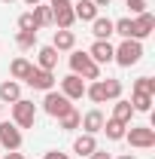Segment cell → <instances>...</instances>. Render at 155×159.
Instances as JSON below:
<instances>
[{"label":"cell","mask_w":155,"mask_h":159,"mask_svg":"<svg viewBox=\"0 0 155 159\" xmlns=\"http://www.w3.org/2000/svg\"><path fill=\"white\" fill-rule=\"evenodd\" d=\"M88 159H113V156H110L107 150H100V147H97V150H94V153H91V156H88Z\"/></svg>","instance_id":"obj_31"},{"label":"cell","mask_w":155,"mask_h":159,"mask_svg":"<svg viewBox=\"0 0 155 159\" xmlns=\"http://www.w3.org/2000/svg\"><path fill=\"white\" fill-rule=\"evenodd\" d=\"M91 3H94L97 9H100V6H110V3H113V0H91Z\"/></svg>","instance_id":"obj_34"},{"label":"cell","mask_w":155,"mask_h":159,"mask_svg":"<svg viewBox=\"0 0 155 159\" xmlns=\"http://www.w3.org/2000/svg\"><path fill=\"white\" fill-rule=\"evenodd\" d=\"M12 122L19 129H34V122H37V104L27 101V98H19L12 104Z\"/></svg>","instance_id":"obj_4"},{"label":"cell","mask_w":155,"mask_h":159,"mask_svg":"<svg viewBox=\"0 0 155 159\" xmlns=\"http://www.w3.org/2000/svg\"><path fill=\"white\" fill-rule=\"evenodd\" d=\"M0 3H15V0H0Z\"/></svg>","instance_id":"obj_37"},{"label":"cell","mask_w":155,"mask_h":159,"mask_svg":"<svg viewBox=\"0 0 155 159\" xmlns=\"http://www.w3.org/2000/svg\"><path fill=\"white\" fill-rule=\"evenodd\" d=\"M125 141L134 150H152L155 147V129L152 125H128L125 129Z\"/></svg>","instance_id":"obj_3"},{"label":"cell","mask_w":155,"mask_h":159,"mask_svg":"<svg viewBox=\"0 0 155 159\" xmlns=\"http://www.w3.org/2000/svg\"><path fill=\"white\" fill-rule=\"evenodd\" d=\"M52 46H55L58 52H70V49L76 46V34H73V31H55Z\"/></svg>","instance_id":"obj_18"},{"label":"cell","mask_w":155,"mask_h":159,"mask_svg":"<svg viewBox=\"0 0 155 159\" xmlns=\"http://www.w3.org/2000/svg\"><path fill=\"white\" fill-rule=\"evenodd\" d=\"M140 58H143V43L140 40H122L113 52V61L119 67H134V64H140Z\"/></svg>","instance_id":"obj_2"},{"label":"cell","mask_w":155,"mask_h":159,"mask_svg":"<svg viewBox=\"0 0 155 159\" xmlns=\"http://www.w3.org/2000/svg\"><path fill=\"white\" fill-rule=\"evenodd\" d=\"M91 34H94V40H110L113 37V19L97 16V19L91 21Z\"/></svg>","instance_id":"obj_19"},{"label":"cell","mask_w":155,"mask_h":159,"mask_svg":"<svg viewBox=\"0 0 155 159\" xmlns=\"http://www.w3.org/2000/svg\"><path fill=\"white\" fill-rule=\"evenodd\" d=\"M3 159H24V156H21L19 150H9V153H6V156H3Z\"/></svg>","instance_id":"obj_33"},{"label":"cell","mask_w":155,"mask_h":159,"mask_svg":"<svg viewBox=\"0 0 155 159\" xmlns=\"http://www.w3.org/2000/svg\"><path fill=\"white\" fill-rule=\"evenodd\" d=\"M73 21H76V16H73V3H70V6H61V9H52V25H55L58 31H70Z\"/></svg>","instance_id":"obj_12"},{"label":"cell","mask_w":155,"mask_h":159,"mask_svg":"<svg viewBox=\"0 0 155 159\" xmlns=\"http://www.w3.org/2000/svg\"><path fill=\"white\" fill-rule=\"evenodd\" d=\"M152 31H155V16H152V12H140V16H134V40L149 37Z\"/></svg>","instance_id":"obj_11"},{"label":"cell","mask_w":155,"mask_h":159,"mask_svg":"<svg viewBox=\"0 0 155 159\" xmlns=\"http://www.w3.org/2000/svg\"><path fill=\"white\" fill-rule=\"evenodd\" d=\"M70 3H73V0H49V6H52V9H61V6H70Z\"/></svg>","instance_id":"obj_32"},{"label":"cell","mask_w":155,"mask_h":159,"mask_svg":"<svg viewBox=\"0 0 155 159\" xmlns=\"http://www.w3.org/2000/svg\"><path fill=\"white\" fill-rule=\"evenodd\" d=\"M61 95H64V98H70V101H79L82 95H85V80L76 77V74L64 77V80H61Z\"/></svg>","instance_id":"obj_8"},{"label":"cell","mask_w":155,"mask_h":159,"mask_svg":"<svg viewBox=\"0 0 155 159\" xmlns=\"http://www.w3.org/2000/svg\"><path fill=\"white\" fill-rule=\"evenodd\" d=\"M37 67H43V70H55V67H58V49H55V46H40Z\"/></svg>","instance_id":"obj_14"},{"label":"cell","mask_w":155,"mask_h":159,"mask_svg":"<svg viewBox=\"0 0 155 159\" xmlns=\"http://www.w3.org/2000/svg\"><path fill=\"white\" fill-rule=\"evenodd\" d=\"M70 107H73V101H70V98H64L61 92H55V89H52V92H43V110H46L49 116H55V119H58V116H64Z\"/></svg>","instance_id":"obj_5"},{"label":"cell","mask_w":155,"mask_h":159,"mask_svg":"<svg viewBox=\"0 0 155 159\" xmlns=\"http://www.w3.org/2000/svg\"><path fill=\"white\" fill-rule=\"evenodd\" d=\"M24 3H27V6H37V3H40V0H24Z\"/></svg>","instance_id":"obj_36"},{"label":"cell","mask_w":155,"mask_h":159,"mask_svg":"<svg viewBox=\"0 0 155 159\" xmlns=\"http://www.w3.org/2000/svg\"><path fill=\"white\" fill-rule=\"evenodd\" d=\"M103 92H107V101H116L122 98V80H103Z\"/></svg>","instance_id":"obj_25"},{"label":"cell","mask_w":155,"mask_h":159,"mask_svg":"<svg viewBox=\"0 0 155 159\" xmlns=\"http://www.w3.org/2000/svg\"><path fill=\"white\" fill-rule=\"evenodd\" d=\"M131 116H134L131 101H125V98H116V101H113V116H110V119H119V122L131 125Z\"/></svg>","instance_id":"obj_17"},{"label":"cell","mask_w":155,"mask_h":159,"mask_svg":"<svg viewBox=\"0 0 155 159\" xmlns=\"http://www.w3.org/2000/svg\"><path fill=\"white\" fill-rule=\"evenodd\" d=\"M131 107H134V113H149V110H152V95H146V92H131Z\"/></svg>","instance_id":"obj_22"},{"label":"cell","mask_w":155,"mask_h":159,"mask_svg":"<svg viewBox=\"0 0 155 159\" xmlns=\"http://www.w3.org/2000/svg\"><path fill=\"white\" fill-rule=\"evenodd\" d=\"M125 129H128L125 122H119V119H107L100 132H103V135H107L110 141H122V138H125Z\"/></svg>","instance_id":"obj_20"},{"label":"cell","mask_w":155,"mask_h":159,"mask_svg":"<svg viewBox=\"0 0 155 159\" xmlns=\"http://www.w3.org/2000/svg\"><path fill=\"white\" fill-rule=\"evenodd\" d=\"M134 92L155 95V80H152V77H137V80H134Z\"/></svg>","instance_id":"obj_27"},{"label":"cell","mask_w":155,"mask_h":159,"mask_svg":"<svg viewBox=\"0 0 155 159\" xmlns=\"http://www.w3.org/2000/svg\"><path fill=\"white\" fill-rule=\"evenodd\" d=\"M79 119H82V113H79L76 107H70L64 116H58V125L64 129V132H76V129H79Z\"/></svg>","instance_id":"obj_23"},{"label":"cell","mask_w":155,"mask_h":159,"mask_svg":"<svg viewBox=\"0 0 155 159\" xmlns=\"http://www.w3.org/2000/svg\"><path fill=\"white\" fill-rule=\"evenodd\" d=\"M15 43H19V49H34L37 46V31H19Z\"/></svg>","instance_id":"obj_26"},{"label":"cell","mask_w":155,"mask_h":159,"mask_svg":"<svg viewBox=\"0 0 155 159\" xmlns=\"http://www.w3.org/2000/svg\"><path fill=\"white\" fill-rule=\"evenodd\" d=\"M43 159H70V156H67V153H61V150H49Z\"/></svg>","instance_id":"obj_30"},{"label":"cell","mask_w":155,"mask_h":159,"mask_svg":"<svg viewBox=\"0 0 155 159\" xmlns=\"http://www.w3.org/2000/svg\"><path fill=\"white\" fill-rule=\"evenodd\" d=\"M94 150H97V141H94V135H85V132H82V135H79V138L73 141V153H76L79 159H88L91 153H94Z\"/></svg>","instance_id":"obj_13"},{"label":"cell","mask_w":155,"mask_h":159,"mask_svg":"<svg viewBox=\"0 0 155 159\" xmlns=\"http://www.w3.org/2000/svg\"><path fill=\"white\" fill-rule=\"evenodd\" d=\"M24 83H27L31 89H37V92H52V89H55V74H52V70H43V67L34 64V67L27 70Z\"/></svg>","instance_id":"obj_6"},{"label":"cell","mask_w":155,"mask_h":159,"mask_svg":"<svg viewBox=\"0 0 155 159\" xmlns=\"http://www.w3.org/2000/svg\"><path fill=\"white\" fill-rule=\"evenodd\" d=\"M21 129L15 122H0V147L6 150H21Z\"/></svg>","instance_id":"obj_7"},{"label":"cell","mask_w":155,"mask_h":159,"mask_svg":"<svg viewBox=\"0 0 155 159\" xmlns=\"http://www.w3.org/2000/svg\"><path fill=\"white\" fill-rule=\"evenodd\" d=\"M113 52H116V46H113L110 40H94L91 49H88V55H91L94 64H110V61H113Z\"/></svg>","instance_id":"obj_9"},{"label":"cell","mask_w":155,"mask_h":159,"mask_svg":"<svg viewBox=\"0 0 155 159\" xmlns=\"http://www.w3.org/2000/svg\"><path fill=\"white\" fill-rule=\"evenodd\" d=\"M103 122H107V116H103V113H100V110L94 107V110H88L85 116L79 119V129H82L85 135H97V132L103 129Z\"/></svg>","instance_id":"obj_10"},{"label":"cell","mask_w":155,"mask_h":159,"mask_svg":"<svg viewBox=\"0 0 155 159\" xmlns=\"http://www.w3.org/2000/svg\"><path fill=\"white\" fill-rule=\"evenodd\" d=\"M70 74H76V77H82L85 83H91V80H100V64H94L88 52L70 49Z\"/></svg>","instance_id":"obj_1"},{"label":"cell","mask_w":155,"mask_h":159,"mask_svg":"<svg viewBox=\"0 0 155 159\" xmlns=\"http://www.w3.org/2000/svg\"><path fill=\"white\" fill-rule=\"evenodd\" d=\"M19 31H40L37 21H34V12H24V16H19Z\"/></svg>","instance_id":"obj_28"},{"label":"cell","mask_w":155,"mask_h":159,"mask_svg":"<svg viewBox=\"0 0 155 159\" xmlns=\"http://www.w3.org/2000/svg\"><path fill=\"white\" fill-rule=\"evenodd\" d=\"M125 6L131 9V16H140V12H146L149 3H146V0H125Z\"/></svg>","instance_id":"obj_29"},{"label":"cell","mask_w":155,"mask_h":159,"mask_svg":"<svg viewBox=\"0 0 155 159\" xmlns=\"http://www.w3.org/2000/svg\"><path fill=\"white\" fill-rule=\"evenodd\" d=\"M31 12H34L37 28H49V25H52V6H49V3H37Z\"/></svg>","instance_id":"obj_21"},{"label":"cell","mask_w":155,"mask_h":159,"mask_svg":"<svg viewBox=\"0 0 155 159\" xmlns=\"http://www.w3.org/2000/svg\"><path fill=\"white\" fill-rule=\"evenodd\" d=\"M31 67H34V64H31L27 58H15L12 64H9V77H12V80H24Z\"/></svg>","instance_id":"obj_24"},{"label":"cell","mask_w":155,"mask_h":159,"mask_svg":"<svg viewBox=\"0 0 155 159\" xmlns=\"http://www.w3.org/2000/svg\"><path fill=\"white\" fill-rule=\"evenodd\" d=\"M97 12H100V9H97L91 0H76V3H73V16H76V21H94Z\"/></svg>","instance_id":"obj_15"},{"label":"cell","mask_w":155,"mask_h":159,"mask_svg":"<svg viewBox=\"0 0 155 159\" xmlns=\"http://www.w3.org/2000/svg\"><path fill=\"white\" fill-rule=\"evenodd\" d=\"M119 159H137V156H134V153H122Z\"/></svg>","instance_id":"obj_35"},{"label":"cell","mask_w":155,"mask_h":159,"mask_svg":"<svg viewBox=\"0 0 155 159\" xmlns=\"http://www.w3.org/2000/svg\"><path fill=\"white\" fill-rule=\"evenodd\" d=\"M19 98H21L19 80H3V83H0V101H3V104H15Z\"/></svg>","instance_id":"obj_16"}]
</instances>
